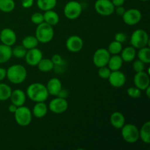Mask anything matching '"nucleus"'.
Instances as JSON below:
<instances>
[{
  "mask_svg": "<svg viewBox=\"0 0 150 150\" xmlns=\"http://www.w3.org/2000/svg\"><path fill=\"white\" fill-rule=\"evenodd\" d=\"M18 107L16 106V105H14V104H10V105H9L8 107V110L9 111H10V113H12V114H14L15 112H16V111L17 110Z\"/></svg>",
  "mask_w": 150,
  "mask_h": 150,
  "instance_id": "nucleus-45",
  "label": "nucleus"
},
{
  "mask_svg": "<svg viewBox=\"0 0 150 150\" xmlns=\"http://www.w3.org/2000/svg\"><path fill=\"white\" fill-rule=\"evenodd\" d=\"M42 52L38 48L27 50L24 59L26 62L30 66H37L39 62L42 59Z\"/></svg>",
  "mask_w": 150,
  "mask_h": 150,
  "instance_id": "nucleus-13",
  "label": "nucleus"
},
{
  "mask_svg": "<svg viewBox=\"0 0 150 150\" xmlns=\"http://www.w3.org/2000/svg\"><path fill=\"white\" fill-rule=\"evenodd\" d=\"M11 103L17 107L24 105L26 100V95L23 90L16 89L12 91L11 95L10 98Z\"/></svg>",
  "mask_w": 150,
  "mask_h": 150,
  "instance_id": "nucleus-17",
  "label": "nucleus"
},
{
  "mask_svg": "<svg viewBox=\"0 0 150 150\" xmlns=\"http://www.w3.org/2000/svg\"><path fill=\"white\" fill-rule=\"evenodd\" d=\"M94 7L95 11L103 16H111L115 12V7L111 0H96Z\"/></svg>",
  "mask_w": 150,
  "mask_h": 150,
  "instance_id": "nucleus-8",
  "label": "nucleus"
},
{
  "mask_svg": "<svg viewBox=\"0 0 150 150\" xmlns=\"http://www.w3.org/2000/svg\"><path fill=\"white\" fill-rule=\"evenodd\" d=\"M130 44L135 48H142L149 45V38L148 33L142 29L135 30L132 33L130 39Z\"/></svg>",
  "mask_w": 150,
  "mask_h": 150,
  "instance_id": "nucleus-4",
  "label": "nucleus"
},
{
  "mask_svg": "<svg viewBox=\"0 0 150 150\" xmlns=\"http://www.w3.org/2000/svg\"><path fill=\"white\" fill-rule=\"evenodd\" d=\"M51 61L53 62V63H54V67L55 66H60L62 64V62H63V59L62 58V56L59 55V54H54V55L52 56V57H51Z\"/></svg>",
  "mask_w": 150,
  "mask_h": 150,
  "instance_id": "nucleus-38",
  "label": "nucleus"
},
{
  "mask_svg": "<svg viewBox=\"0 0 150 150\" xmlns=\"http://www.w3.org/2000/svg\"><path fill=\"white\" fill-rule=\"evenodd\" d=\"M110 122L114 128L120 130L125 124V117L122 113L120 111H114L110 117Z\"/></svg>",
  "mask_w": 150,
  "mask_h": 150,
  "instance_id": "nucleus-19",
  "label": "nucleus"
},
{
  "mask_svg": "<svg viewBox=\"0 0 150 150\" xmlns=\"http://www.w3.org/2000/svg\"><path fill=\"white\" fill-rule=\"evenodd\" d=\"M126 40H127V36L124 32H117L114 36V40L121 42V43L125 42Z\"/></svg>",
  "mask_w": 150,
  "mask_h": 150,
  "instance_id": "nucleus-39",
  "label": "nucleus"
},
{
  "mask_svg": "<svg viewBox=\"0 0 150 150\" xmlns=\"http://www.w3.org/2000/svg\"><path fill=\"white\" fill-rule=\"evenodd\" d=\"M127 93L130 98L138 99L142 96V90L137 88L136 86H130L127 89Z\"/></svg>",
  "mask_w": 150,
  "mask_h": 150,
  "instance_id": "nucleus-34",
  "label": "nucleus"
},
{
  "mask_svg": "<svg viewBox=\"0 0 150 150\" xmlns=\"http://www.w3.org/2000/svg\"><path fill=\"white\" fill-rule=\"evenodd\" d=\"M125 10H126L125 8L123 7V5H122V6H118V7H115V10H114V11H116V13H117L118 16H122L123 14L125 13Z\"/></svg>",
  "mask_w": 150,
  "mask_h": 150,
  "instance_id": "nucleus-42",
  "label": "nucleus"
},
{
  "mask_svg": "<svg viewBox=\"0 0 150 150\" xmlns=\"http://www.w3.org/2000/svg\"><path fill=\"white\" fill-rule=\"evenodd\" d=\"M39 44L38 39L35 36L32 35H28L26 36L22 40V45L26 48V50L32 49V48H37Z\"/></svg>",
  "mask_w": 150,
  "mask_h": 150,
  "instance_id": "nucleus-29",
  "label": "nucleus"
},
{
  "mask_svg": "<svg viewBox=\"0 0 150 150\" xmlns=\"http://www.w3.org/2000/svg\"><path fill=\"white\" fill-rule=\"evenodd\" d=\"M31 21L34 23V24L39 25L40 23L44 22V18L43 14L40 13H35L32 15L31 16Z\"/></svg>",
  "mask_w": 150,
  "mask_h": 150,
  "instance_id": "nucleus-36",
  "label": "nucleus"
},
{
  "mask_svg": "<svg viewBox=\"0 0 150 150\" xmlns=\"http://www.w3.org/2000/svg\"><path fill=\"white\" fill-rule=\"evenodd\" d=\"M82 13V6L77 1H68L64 5V15L69 20H75L81 16Z\"/></svg>",
  "mask_w": 150,
  "mask_h": 150,
  "instance_id": "nucleus-7",
  "label": "nucleus"
},
{
  "mask_svg": "<svg viewBox=\"0 0 150 150\" xmlns=\"http://www.w3.org/2000/svg\"><path fill=\"white\" fill-rule=\"evenodd\" d=\"M108 79L110 84L115 88L122 87L126 82L125 75L123 72L120 71V70L111 71Z\"/></svg>",
  "mask_w": 150,
  "mask_h": 150,
  "instance_id": "nucleus-16",
  "label": "nucleus"
},
{
  "mask_svg": "<svg viewBox=\"0 0 150 150\" xmlns=\"http://www.w3.org/2000/svg\"><path fill=\"white\" fill-rule=\"evenodd\" d=\"M138 59L143 62L145 64L150 63V48L149 46H145L139 48L138 53H136Z\"/></svg>",
  "mask_w": 150,
  "mask_h": 150,
  "instance_id": "nucleus-28",
  "label": "nucleus"
},
{
  "mask_svg": "<svg viewBox=\"0 0 150 150\" xmlns=\"http://www.w3.org/2000/svg\"><path fill=\"white\" fill-rule=\"evenodd\" d=\"M45 86H46L49 95H51L52 96L57 97L59 91L62 88V83L61 81L57 78H52L48 81Z\"/></svg>",
  "mask_w": 150,
  "mask_h": 150,
  "instance_id": "nucleus-18",
  "label": "nucleus"
},
{
  "mask_svg": "<svg viewBox=\"0 0 150 150\" xmlns=\"http://www.w3.org/2000/svg\"><path fill=\"white\" fill-rule=\"evenodd\" d=\"M16 7L14 0H0V11L3 13H10Z\"/></svg>",
  "mask_w": 150,
  "mask_h": 150,
  "instance_id": "nucleus-31",
  "label": "nucleus"
},
{
  "mask_svg": "<svg viewBox=\"0 0 150 150\" xmlns=\"http://www.w3.org/2000/svg\"><path fill=\"white\" fill-rule=\"evenodd\" d=\"M48 109L54 114H60L65 112L68 108V102L65 98H62L59 97L51 100L48 106Z\"/></svg>",
  "mask_w": 150,
  "mask_h": 150,
  "instance_id": "nucleus-10",
  "label": "nucleus"
},
{
  "mask_svg": "<svg viewBox=\"0 0 150 150\" xmlns=\"http://www.w3.org/2000/svg\"><path fill=\"white\" fill-rule=\"evenodd\" d=\"M12 91L9 85L0 82V101H5L10 99Z\"/></svg>",
  "mask_w": 150,
  "mask_h": 150,
  "instance_id": "nucleus-30",
  "label": "nucleus"
},
{
  "mask_svg": "<svg viewBox=\"0 0 150 150\" xmlns=\"http://www.w3.org/2000/svg\"><path fill=\"white\" fill-rule=\"evenodd\" d=\"M36 3L38 8L45 12L55 8L57 0H37Z\"/></svg>",
  "mask_w": 150,
  "mask_h": 150,
  "instance_id": "nucleus-26",
  "label": "nucleus"
},
{
  "mask_svg": "<svg viewBox=\"0 0 150 150\" xmlns=\"http://www.w3.org/2000/svg\"><path fill=\"white\" fill-rule=\"evenodd\" d=\"M6 75H7V70L3 67H0V82L5 79Z\"/></svg>",
  "mask_w": 150,
  "mask_h": 150,
  "instance_id": "nucleus-43",
  "label": "nucleus"
},
{
  "mask_svg": "<svg viewBox=\"0 0 150 150\" xmlns=\"http://www.w3.org/2000/svg\"><path fill=\"white\" fill-rule=\"evenodd\" d=\"M54 36V30L52 26L45 22L38 25L35 30V37L38 42L41 43H48L51 42Z\"/></svg>",
  "mask_w": 150,
  "mask_h": 150,
  "instance_id": "nucleus-3",
  "label": "nucleus"
},
{
  "mask_svg": "<svg viewBox=\"0 0 150 150\" xmlns=\"http://www.w3.org/2000/svg\"><path fill=\"white\" fill-rule=\"evenodd\" d=\"M108 52L111 55H116V54H120L122 50V43L117 41L114 40L108 45Z\"/></svg>",
  "mask_w": 150,
  "mask_h": 150,
  "instance_id": "nucleus-32",
  "label": "nucleus"
},
{
  "mask_svg": "<svg viewBox=\"0 0 150 150\" xmlns=\"http://www.w3.org/2000/svg\"><path fill=\"white\" fill-rule=\"evenodd\" d=\"M135 86L142 91H144L150 84L149 74L145 71L136 73L133 79Z\"/></svg>",
  "mask_w": 150,
  "mask_h": 150,
  "instance_id": "nucleus-15",
  "label": "nucleus"
},
{
  "mask_svg": "<svg viewBox=\"0 0 150 150\" xmlns=\"http://www.w3.org/2000/svg\"><path fill=\"white\" fill-rule=\"evenodd\" d=\"M37 66L40 71L43 72V73H48V72L51 71L54 68V63L51 61V59L48 58H42Z\"/></svg>",
  "mask_w": 150,
  "mask_h": 150,
  "instance_id": "nucleus-27",
  "label": "nucleus"
},
{
  "mask_svg": "<svg viewBox=\"0 0 150 150\" xmlns=\"http://www.w3.org/2000/svg\"><path fill=\"white\" fill-rule=\"evenodd\" d=\"M111 1L114 5V7H118V6L123 5L125 0H111Z\"/></svg>",
  "mask_w": 150,
  "mask_h": 150,
  "instance_id": "nucleus-44",
  "label": "nucleus"
},
{
  "mask_svg": "<svg viewBox=\"0 0 150 150\" xmlns=\"http://www.w3.org/2000/svg\"><path fill=\"white\" fill-rule=\"evenodd\" d=\"M13 57L11 46L0 44V64L7 62Z\"/></svg>",
  "mask_w": 150,
  "mask_h": 150,
  "instance_id": "nucleus-24",
  "label": "nucleus"
},
{
  "mask_svg": "<svg viewBox=\"0 0 150 150\" xmlns=\"http://www.w3.org/2000/svg\"><path fill=\"white\" fill-rule=\"evenodd\" d=\"M140 1H149V0H140Z\"/></svg>",
  "mask_w": 150,
  "mask_h": 150,
  "instance_id": "nucleus-47",
  "label": "nucleus"
},
{
  "mask_svg": "<svg viewBox=\"0 0 150 150\" xmlns=\"http://www.w3.org/2000/svg\"><path fill=\"white\" fill-rule=\"evenodd\" d=\"M27 77V70L21 64H13L7 70L6 78L14 84H20L25 81Z\"/></svg>",
  "mask_w": 150,
  "mask_h": 150,
  "instance_id": "nucleus-2",
  "label": "nucleus"
},
{
  "mask_svg": "<svg viewBox=\"0 0 150 150\" xmlns=\"http://www.w3.org/2000/svg\"><path fill=\"white\" fill-rule=\"evenodd\" d=\"M34 4V0H22L21 5L23 8H30Z\"/></svg>",
  "mask_w": 150,
  "mask_h": 150,
  "instance_id": "nucleus-40",
  "label": "nucleus"
},
{
  "mask_svg": "<svg viewBox=\"0 0 150 150\" xmlns=\"http://www.w3.org/2000/svg\"><path fill=\"white\" fill-rule=\"evenodd\" d=\"M14 115L16 123L21 127H26L32 122V113L28 107L24 105L18 107Z\"/></svg>",
  "mask_w": 150,
  "mask_h": 150,
  "instance_id": "nucleus-5",
  "label": "nucleus"
},
{
  "mask_svg": "<svg viewBox=\"0 0 150 150\" xmlns=\"http://www.w3.org/2000/svg\"><path fill=\"white\" fill-rule=\"evenodd\" d=\"M27 50L24 48L22 45H17L13 49H12V53H13V56L18 59H23L26 56Z\"/></svg>",
  "mask_w": 150,
  "mask_h": 150,
  "instance_id": "nucleus-33",
  "label": "nucleus"
},
{
  "mask_svg": "<svg viewBox=\"0 0 150 150\" xmlns=\"http://www.w3.org/2000/svg\"><path fill=\"white\" fill-rule=\"evenodd\" d=\"M120 53H121L120 56L124 62H131L135 59L136 57V48L132 45L126 47L124 49L122 48Z\"/></svg>",
  "mask_w": 150,
  "mask_h": 150,
  "instance_id": "nucleus-21",
  "label": "nucleus"
},
{
  "mask_svg": "<svg viewBox=\"0 0 150 150\" xmlns=\"http://www.w3.org/2000/svg\"><path fill=\"white\" fill-rule=\"evenodd\" d=\"M43 18L44 22L52 26H56L59 22V16L57 12L53 10L45 11L43 14Z\"/></svg>",
  "mask_w": 150,
  "mask_h": 150,
  "instance_id": "nucleus-23",
  "label": "nucleus"
},
{
  "mask_svg": "<svg viewBox=\"0 0 150 150\" xmlns=\"http://www.w3.org/2000/svg\"><path fill=\"white\" fill-rule=\"evenodd\" d=\"M123 63L124 62H123L121 56L119 54H116V55H111L107 65L111 71H115V70H119L121 69L123 65Z\"/></svg>",
  "mask_w": 150,
  "mask_h": 150,
  "instance_id": "nucleus-22",
  "label": "nucleus"
},
{
  "mask_svg": "<svg viewBox=\"0 0 150 150\" xmlns=\"http://www.w3.org/2000/svg\"><path fill=\"white\" fill-rule=\"evenodd\" d=\"M68 90H67L66 89H64V88H62V89L59 91V92L57 97H59V98H65L66 99V98H67V96H68Z\"/></svg>",
  "mask_w": 150,
  "mask_h": 150,
  "instance_id": "nucleus-41",
  "label": "nucleus"
},
{
  "mask_svg": "<svg viewBox=\"0 0 150 150\" xmlns=\"http://www.w3.org/2000/svg\"><path fill=\"white\" fill-rule=\"evenodd\" d=\"M133 68L136 73L145 71V64L141 60H135L133 62Z\"/></svg>",
  "mask_w": 150,
  "mask_h": 150,
  "instance_id": "nucleus-37",
  "label": "nucleus"
},
{
  "mask_svg": "<svg viewBox=\"0 0 150 150\" xmlns=\"http://www.w3.org/2000/svg\"><path fill=\"white\" fill-rule=\"evenodd\" d=\"M121 134L125 142L134 144L139 139V130L133 124H125L121 129Z\"/></svg>",
  "mask_w": 150,
  "mask_h": 150,
  "instance_id": "nucleus-6",
  "label": "nucleus"
},
{
  "mask_svg": "<svg viewBox=\"0 0 150 150\" xmlns=\"http://www.w3.org/2000/svg\"><path fill=\"white\" fill-rule=\"evenodd\" d=\"M122 20L128 26H135L141 21L142 18V13L136 8H130L125 10L123 14Z\"/></svg>",
  "mask_w": 150,
  "mask_h": 150,
  "instance_id": "nucleus-9",
  "label": "nucleus"
},
{
  "mask_svg": "<svg viewBox=\"0 0 150 150\" xmlns=\"http://www.w3.org/2000/svg\"><path fill=\"white\" fill-rule=\"evenodd\" d=\"M65 45L70 52L78 53L83 48V41L81 37L78 35H72L67 39Z\"/></svg>",
  "mask_w": 150,
  "mask_h": 150,
  "instance_id": "nucleus-12",
  "label": "nucleus"
},
{
  "mask_svg": "<svg viewBox=\"0 0 150 150\" xmlns=\"http://www.w3.org/2000/svg\"><path fill=\"white\" fill-rule=\"evenodd\" d=\"M48 105L45 103V102L36 103L32 111V115L38 119L43 118L48 113Z\"/></svg>",
  "mask_w": 150,
  "mask_h": 150,
  "instance_id": "nucleus-20",
  "label": "nucleus"
},
{
  "mask_svg": "<svg viewBox=\"0 0 150 150\" xmlns=\"http://www.w3.org/2000/svg\"><path fill=\"white\" fill-rule=\"evenodd\" d=\"M139 139L144 143L149 144L150 143V122L146 121L139 130Z\"/></svg>",
  "mask_w": 150,
  "mask_h": 150,
  "instance_id": "nucleus-25",
  "label": "nucleus"
},
{
  "mask_svg": "<svg viewBox=\"0 0 150 150\" xmlns=\"http://www.w3.org/2000/svg\"><path fill=\"white\" fill-rule=\"evenodd\" d=\"M26 95L31 100L35 103L45 102L49 96L46 86L38 82L31 83L28 86Z\"/></svg>",
  "mask_w": 150,
  "mask_h": 150,
  "instance_id": "nucleus-1",
  "label": "nucleus"
},
{
  "mask_svg": "<svg viewBox=\"0 0 150 150\" xmlns=\"http://www.w3.org/2000/svg\"><path fill=\"white\" fill-rule=\"evenodd\" d=\"M144 91L146 92V97H147V98H150V86H148Z\"/></svg>",
  "mask_w": 150,
  "mask_h": 150,
  "instance_id": "nucleus-46",
  "label": "nucleus"
},
{
  "mask_svg": "<svg viewBox=\"0 0 150 150\" xmlns=\"http://www.w3.org/2000/svg\"><path fill=\"white\" fill-rule=\"evenodd\" d=\"M0 40L4 45L13 46L17 40L16 32L10 28H4L1 29L0 32Z\"/></svg>",
  "mask_w": 150,
  "mask_h": 150,
  "instance_id": "nucleus-14",
  "label": "nucleus"
},
{
  "mask_svg": "<svg viewBox=\"0 0 150 150\" xmlns=\"http://www.w3.org/2000/svg\"><path fill=\"white\" fill-rule=\"evenodd\" d=\"M111 54L105 48H98L95 51L93 55V63L97 67H101L106 66L108 62Z\"/></svg>",
  "mask_w": 150,
  "mask_h": 150,
  "instance_id": "nucleus-11",
  "label": "nucleus"
},
{
  "mask_svg": "<svg viewBox=\"0 0 150 150\" xmlns=\"http://www.w3.org/2000/svg\"><path fill=\"white\" fill-rule=\"evenodd\" d=\"M98 73L100 78L103 79H108L110 74H111V70L106 66H103V67H99Z\"/></svg>",
  "mask_w": 150,
  "mask_h": 150,
  "instance_id": "nucleus-35",
  "label": "nucleus"
}]
</instances>
